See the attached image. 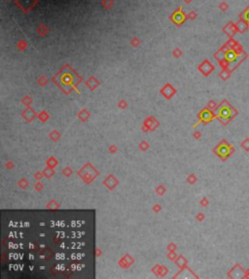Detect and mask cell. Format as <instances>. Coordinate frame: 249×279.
Returning <instances> with one entry per match:
<instances>
[{
  "label": "cell",
  "mask_w": 249,
  "mask_h": 279,
  "mask_svg": "<svg viewBox=\"0 0 249 279\" xmlns=\"http://www.w3.org/2000/svg\"><path fill=\"white\" fill-rule=\"evenodd\" d=\"M233 113H234L233 108L229 107V106L222 107L219 110V118L221 119V121L223 122H228L233 118Z\"/></svg>",
  "instance_id": "obj_1"
},
{
  "label": "cell",
  "mask_w": 249,
  "mask_h": 279,
  "mask_svg": "<svg viewBox=\"0 0 249 279\" xmlns=\"http://www.w3.org/2000/svg\"><path fill=\"white\" fill-rule=\"evenodd\" d=\"M231 151H232V147L229 146L228 144H226V143H224V144L220 145L218 147L217 153H218V155L220 156V157L226 158V157H229V156L231 155V153H232Z\"/></svg>",
  "instance_id": "obj_2"
},
{
  "label": "cell",
  "mask_w": 249,
  "mask_h": 279,
  "mask_svg": "<svg viewBox=\"0 0 249 279\" xmlns=\"http://www.w3.org/2000/svg\"><path fill=\"white\" fill-rule=\"evenodd\" d=\"M225 56H226V59H227L228 61H234V60H235V59H236V56H238V55H236V53H235L234 51L230 50V51H228V52L226 53Z\"/></svg>",
  "instance_id": "obj_3"
},
{
  "label": "cell",
  "mask_w": 249,
  "mask_h": 279,
  "mask_svg": "<svg viewBox=\"0 0 249 279\" xmlns=\"http://www.w3.org/2000/svg\"><path fill=\"white\" fill-rule=\"evenodd\" d=\"M201 118H202V120L203 121H205V122H208V121H210L211 120V114H210V112H208V111H204V112H202V115H201Z\"/></svg>",
  "instance_id": "obj_4"
},
{
  "label": "cell",
  "mask_w": 249,
  "mask_h": 279,
  "mask_svg": "<svg viewBox=\"0 0 249 279\" xmlns=\"http://www.w3.org/2000/svg\"><path fill=\"white\" fill-rule=\"evenodd\" d=\"M242 146L244 147V149L245 150H247V151L249 150V139H246V140L242 143Z\"/></svg>",
  "instance_id": "obj_5"
},
{
  "label": "cell",
  "mask_w": 249,
  "mask_h": 279,
  "mask_svg": "<svg viewBox=\"0 0 249 279\" xmlns=\"http://www.w3.org/2000/svg\"><path fill=\"white\" fill-rule=\"evenodd\" d=\"M244 19H245L246 22L249 23V9L245 11V13H244Z\"/></svg>",
  "instance_id": "obj_6"
}]
</instances>
